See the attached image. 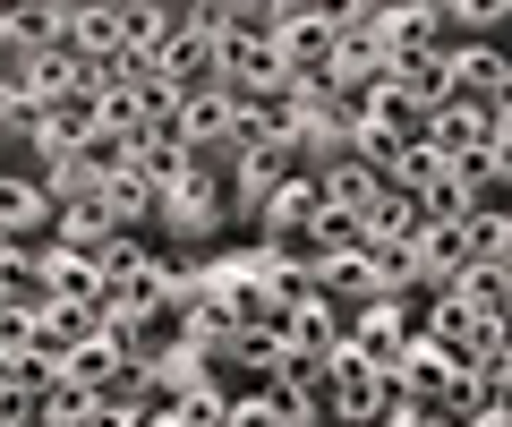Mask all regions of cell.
<instances>
[{"label": "cell", "instance_id": "obj_22", "mask_svg": "<svg viewBox=\"0 0 512 427\" xmlns=\"http://www.w3.org/2000/svg\"><path fill=\"white\" fill-rule=\"evenodd\" d=\"M308 180H316V197H325V205H333V214H367V205H376V197H384V188H376V180H367V171H359V163H350V154H333V163H316V171H308Z\"/></svg>", "mask_w": 512, "mask_h": 427}, {"label": "cell", "instance_id": "obj_18", "mask_svg": "<svg viewBox=\"0 0 512 427\" xmlns=\"http://www.w3.org/2000/svg\"><path fill=\"white\" fill-rule=\"evenodd\" d=\"M0 299H9L18 316H43V308H52V274H43V248H26V240L0 248Z\"/></svg>", "mask_w": 512, "mask_h": 427}, {"label": "cell", "instance_id": "obj_4", "mask_svg": "<svg viewBox=\"0 0 512 427\" xmlns=\"http://www.w3.org/2000/svg\"><path fill=\"white\" fill-rule=\"evenodd\" d=\"M444 103L504 112V103H512V60H504V43H444Z\"/></svg>", "mask_w": 512, "mask_h": 427}, {"label": "cell", "instance_id": "obj_5", "mask_svg": "<svg viewBox=\"0 0 512 427\" xmlns=\"http://www.w3.org/2000/svg\"><path fill=\"white\" fill-rule=\"evenodd\" d=\"M137 385H146V410H180V402H197L205 385H222L214 368H205V351L197 342H154L146 359H137Z\"/></svg>", "mask_w": 512, "mask_h": 427}, {"label": "cell", "instance_id": "obj_29", "mask_svg": "<svg viewBox=\"0 0 512 427\" xmlns=\"http://www.w3.org/2000/svg\"><path fill=\"white\" fill-rule=\"evenodd\" d=\"M128 163L146 171V180H154V197H163V188H171V180H180V171H188V146H180V137H171V129H146V146L128 154Z\"/></svg>", "mask_w": 512, "mask_h": 427}, {"label": "cell", "instance_id": "obj_6", "mask_svg": "<svg viewBox=\"0 0 512 427\" xmlns=\"http://www.w3.org/2000/svg\"><path fill=\"white\" fill-rule=\"evenodd\" d=\"M333 0H282V26H274V52H282V69H291V86L299 77H325V60H333Z\"/></svg>", "mask_w": 512, "mask_h": 427}, {"label": "cell", "instance_id": "obj_21", "mask_svg": "<svg viewBox=\"0 0 512 427\" xmlns=\"http://www.w3.org/2000/svg\"><path fill=\"white\" fill-rule=\"evenodd\" d=\"M111 240H120V231L103 223V205H94V197H77V205H60V214H52V248H69V257H94V265H103Z\"/></svg>", "mask_w": 512, "mask_h": 427}, {"label": "cell", "instance_id": "obj_24", "mask_svg": "<svg viewBox=\"0 0 512 427\" xmlns=\"http://www.w3.org/2000/svg\"><path fill=\"white\" fill-rule=\"evenodd\" d=\"M453 299H470L478 325H504V316H512V265H461Z\"/></svg>", "mask_w": 512, "mask_h": 427}, {"label": "cell", "instance_id": "obj_16", "mask_svg": "<svg viewBox=\"0 0 512 427\" xmlns=\"http://www.w3.org/2000/svg\"><path fill=\"white\" fill-rule=\"evenodd\" d=\"M171 137H180L188 154H205V163H214V154L231 146V94H180V112H171Z\"/></svg>", "mask_w": 512, "mask_h": 427}, {"label": "cell", "instance_id": "obj_27", "mask_svg": "<svg viewBox=\"0 0 512 427\" xmlns=\"http://www.w3.org/2000/svg\"><path fill=\"white\" fill-rule=\"evenodd\" d=\"M461 240H470V265H512V214L504 205H478L461 223Z\"/></svg>", "mask_w": 512, "mask_h": 427}, {"label": "cell", "instance_id": "obj_11", "mask_svg": "<svg viewBox=\"0 0 512 427\" xmlns=\"http://www.w3.org/2000/svg\"><path fill=\"white\" fill-rule=\"evenodd\" d=\"M94 205H103V223L120 231V240H154V180L137 163H120V171H103V188H94Z\"/></svg>", "mask_w": 512, "mask_h": 427}, {"label": "cell", "instance_id": "obj_26", "mask_svg": "<svg viewBox=\"0 0 512 427\" xmlns=\"http://www.w3.org/2000/svg\"><path fill=\"white\" fill-rule=\"evenodd\" d=\"M180 35L171 0H128V60H163V43Z\"/></svg>", "mask_w": 512, "mask_h": 427}, {"label": "cell", "instance_id": "obj_9", "mask_svg": "<svg viewBox=\"0 0 512 427\" xmlns=\"http://www.w3.org/2000/svg\"><path fill=\"white\" fill-rule=\"evenodd\" d=\"M376 52H384V69H402V60H419V52H444V9L436 0H384Z\"/></svg>", "mask_w": 512, "mask_h": 427}, {"label": "cell", "instance_id": "obj_23", "mask_svg": "<svg viewBox=\"0 0 512 427\" xmlns=\"http://www.w3.org/2000/svg\"><path fill=\"white\" fill-rule=\"evenodd\" d=\"M43 274H52V299H77V308H103V265L69 257V248L43 240Z\"/></svg>", "mask_w": 512, "mask_h": 427}, {"label": "cell", "instance_id": "obj_33", "mask_svg": "<svg viewBox=\"0 0 512 427\" xmlns=\"http://www.w3.org/2000/svg\"><path fill=\"white\" fill-rule=\"evenodd\" d=\"M461 427H512V410H478V419H461Z\"/></svg>", "mask_w": 512, "mask_h": 427}, {"label": "cell", "instance_id": "obj_7", "mask_svg": "<svg viewBox=\"0 0 512 427\" xmlns=\"http://www.w3.org/2000/svg\"><path fill=\"white\" fill-rule=\"evenodd\" d=\"M487 137H512V103L504 112H470V103H436L427 112V129H419V146L436 154V163H470Z\"/></svg>", "mask_w": 512, "mask_h": 427}, {"label": "cell", "instance_id": "obj_19", "mask_svg": "<svg viewBox=\"0 0 512 427\" xmlns=\"http://www.w3.org/2000/svg\"><path fill=\"white\" fill-rule=\"evenodd\" d=\"M69 26H77V0H18L9 9V43L18 52H60Z\"/></svg>", "mask_w": 512, "mask_h": 427}, {"label": "cell", "instance_id": "obj_25", "mask_svg": "<svg viewBox=\"0 0 512 427\" xmlns=\"http://www.w3.org/2000/svg\"><path fill=\"white\" fill-rule=\"evenodd\" d=\"M384 86H393L410 112L427 120V112L444 103V52H419V60H402V69H384Z\"/></svg>", "mask_w": 512, "mask_h": 427}, {"label": "cell", "instance_id": "obj_28", "mask_svg": "<svg viewBox=\"0 0 512 427\" xmlns=\"http://www.w3.org/2000/svg\"><path fill=\"white\" fill-rule=\"evenodd\" d=\"M94 129L120 137V146L137 154V146H146V103H137V94H120V86H103V94H94Z\"/></svg>", "mask_w": 512, "mask_h": 427}, {"label": "cell", "instance_id": "obj_3", "mask_svg": "<svg viewBox=\"0 0 512 427\" xmlns=\"http://www.w3.org/2000/svg\"><path fill=\"white\" fill-rule=\"evenodd\" d=\"M154 77H163L171 94H222V35H214V0H188V9H180V35L163 43Z\"/></svg>", "mask_w": 512, "mask_h": 427}, {"label": "cell", "instance_id": "obj_20", "mask_svg": "<svg viewBox=\"0 0 512 427\" xmlns=\"http://www.w3.org/2000/svg\"><path fill=\"white\" fill-rule=\"evenodd\" d=\"M410 205H419V223H470V214H478L470 188H461V171L436 163V154H427V171L410 180Z\"/></svg>", "mask_w": 512, "mask_h": 427}, {"label": "cell", "instance_id": "obj_34", "mask_svg": "<svg viewBox=\"0 0 512 427\" xmlns=\"http://www.w3.org/2000/svg\"><path fill=\"white\" fill-rule=\"evenodd\" d=\"M0 248H9V240H0Z\"/></svg>", "mask_w": 512, "mask_h": 427}, {"label": "cell", "instance_id": "obj_1", "mask_svg": "<svg viewBox=\"0 0 512 427\" xmlns=\"http://www.w3.org/2000/svg\"><path fill=\"white\" fill-rule=\"evenodd\" d=\"M163 282H171V248L111 240L103 248V334H120L128 351H154L163 342Z\"/></svg>", "mask_w": 512, "mask_h": 427}, {"label": "cell", "instance_id": "obj_10", "mask_svg": "<svg viewBox=\"0 0 512 427\" xmlns=\"http://www.w3.org/2000/svg\"><path fill=\"white\" fill-rule=\"evenodd\" d=\"M316 214H325V197H316V180H308V171H291V180H282L274 197L256 205V240H274V248H308Z\"/></svg>", "mask_w": 512, "mask_h": 427}, {"label": "cell", "instance_id": "obj_8", "mask_svg": "<svg viewBox=\"0 0 512 427\" xmlns=\"http://www.w3.org/2000/svg\"><path fill=\"white\" fill-rule=\"evenodd\" d=\"M384 419H393V385L342 351L333 359V393H325V427H384Z\"/></svg>", "mask_w": 512, "mask_h": 427}, {"label": "cell", "instance_id": "obj_13", "mask_svg": "<svg viewBox=\"0 0 512 427\" xmlns=\"http://www.w3.org/2000/svg\"><path fill=\"white\" fill-rule=\"evenodd\" d=\"M308 274H316V299L342 316H359L367 299H376V274H367L359 248H308Z\"/></svg>", "mask_w": 512, "mask_h": 427}, {"label": "cell", "instance_id": "obj_32", "mask_svg": "<svg viewBox=\"0 0 512 427\" xmlns=\"http://www.w3.org/2000/svg\"><path fill=\"white\" fill-rule=\"evenodd\" d=\"M26 325H35V316H18L9 299H0V359H9V351H26Z\"/></svg>", "mask_w": 512, "mask_h": 427}, {"label": "cell", "instance_id": "obj_14", "mask_svg": "<svg viewBox=\"0 0 512 427\" xmlns=\"http://www.w3.org/2000/svg\"><path fill=\"white\" fill-rule=\"evenodd\" d=\"M69 52L86 69H111L128 52V0H77V26H69Z\"/></svg>", "mask_w": 512, "mask_h": 427}, {"label": "cell", "instance_id": "obj_31", "mask_svg": "<svg viewBox=\"0 0 512 427\" xmlns=\"http://www.w3.org/2000/svg\"><path fill=\"white\" fill-rule=\"evenodd\" d=\"M0 427H43V393H26V385H0Z\"/></svg>", "mask_w": 512, "mask_h": 427}, {"label": "cell", "instance_id": "obj_30", "mask_svg": "<svg viewBox=\"0 0 512 427\" xmlns=\"http://www.w3.org/2000/svg\"><path fill=\"white\" fill-rule=\"evenodd\" d=\"M308 248H367V231H359V214H316V231H308Z\"/></svg>", "mask_w": 512, "mask_h": 427}, {"label": "cell", "instance_id": "obj_12", "mask_svg": "<svg viewBox=\"0 0 512 427\" xmlns=\"http://www.w3.org/2000/svg\"><path fill=\"white\" fill-rule=\"evenodd\" d=\"M0 240H26V248L52 240V197H43V180L18 171V163H0Z\"/></svg>", "mask_w": 512, "mask_h": 427}, {"label": "cell", "instance_id": "obj_2", "mask_svg": "<svg viewBox=\"0 0 512 427\" xmlns=\"http://www.w3.org/2000/svg\"><path fill=\"white\" fill-rule=\"evenodd\" d=\"M222 231H231L222 154H214V163H205V154H188V171L163 188V205H154V240H171V257H205V248H222Z\"/></svg>", "mask_w": 512, "mask_h": 427}, {"label": "cell", "instance_id": "obj_17", "mask_svg": "<svg viewBox=\"0 0 512 427\" xmlns=\"http://www.w3.org/2000/svg\"><path fill=\"white\" fill-rule=\"evenodd\" d=\"M342 308H325V299H299L291 316H282V342H291V359H342Z\"/></svg>", "mask_w": 512, "mask_h": 427}, {"label": "cell", "instance_id": "obj_15", "mask_svg": "<svg viewBox=\"0 0 512 427\" xmlns=\"http://www.w3.org/2000/svg\"><path fill=\"white\" fill-rule=\"evenodd\" d=\"M137 359H146V351H128L120 334H86V342L69 351V368H60V376H69L77 393H111V385H128V376H137Z\"/></svg>", "mask_w": 512, "mask_h": 427}]
</instances>
